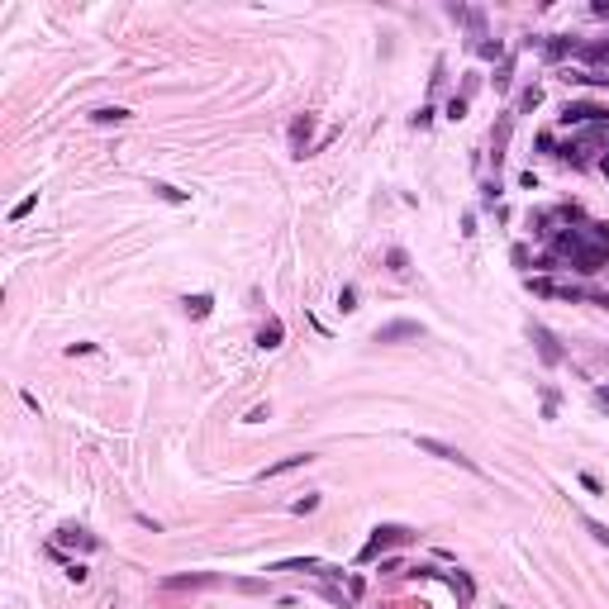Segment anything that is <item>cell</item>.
<instances>
[{
	"label": "cell",
	"instance_id": "cell-14",
	"mask_svg": "<svg viewBox=\"0 0 609 609\" xmlns=\"http://www.w3.org/2000/svg\"><path fill=\"white\" fill-rule=\"evenodd\" d=\"M538 105H543V91H538V86H529V91L519 96V110H538Z\"/></svg>",
	"mask_w": 609,
	"mask_h": 609
},
{
	"label": "cell",
	"instance_id": "cell-4",
	"mask_svg": "<svg viewBox=\"0 0 609 609\" xmlns=\"http://www.w3.org/2000/svg\"><path fill=\"white\" fill-rule=\"evenodd\" d=\"M529 333H533V343H538V357H543L548 367H557V362H562V347H557V338L543 329V324H533Z\"/></svg>",
	"mask_w": 609,
	"mask_h": 609
},
{
	"label": "cell",
	"instance_id": "cell-19",
	"mask_svg": "<svg viewBox=\"0 0 609 609\" xmlns=\"http://www.w3.org/2000/svg\"><path fill=\"white\" fill-rule=\"evenodd\" d=\"M338 305H343V310H357V291H352V286H343V295H338Z\"/></svg>",
	"mask_w": 609,
	"mask_h": 609
},
{
	"label": "cell",
	"instance_id": "cell-21",
	"mask_svg": "<svg viewBox=\"0 0 609 609\" xmlns=\"http://www.w3.org/2000/svg\"><path fill=\"white\" fill-rule=\"evenodd\" d=\"M462 114H467V100L457 96V100H452V105H448V119H462Z\"/></svg>",
	"mask_w": 609,
	"mask_h": 609
},
{
	"label": "cell",
	"instance_id": "cell-6",
	"mask_svg": "<svg viewBox=\"0 0 609 609\" xmlns=\"http://www.w3.org/2000/svg\"><path fill=\"white\" fill-rule=\"evenodd\" d=\"M57 543H62V548H86V552H91V548H100V538H96V533H86V529H77V524L57 529Z\"/></svg>",
	"mask_w": 609,
	"mask_h": 609
},
{
	"label": "cell",
	"instance_id": "cell-5",
	"mask_svg": "<svg viewBox=\"0 0 609 609\" xmlns=\"http://www.w3.org/2000/svg\"><path fill=\"white\" fill-rule=\"evenodd\" d=\"M419 333H424L419 324H409V319H396V324L376 329V343H400V338H419Z\"/></svg>",
	"mask_w": 609,
	"mask_h": 609
},
{
	"label": "cell",
	"instance_id": "cell-18",
	"mask_svg": "<svg viewBox=\"0 0 609 609\" xmlns=\"http://www.w3.org/2000/svg\"><path fill=\"white\" fill-rule=\"evenodd\" d=\"M162 200H186V190H176V186H153Z\"/></svg>",
	"mask_w": 609,
	"mask_h": 609
},
{
	"label": "cell",
	"instance_id": "cell-22",
	"mask_svg": "<svg viewBox=\"0 0 609 609\" xmlns=\"http://www.w3.org/2000/svg\"><path fill=\"white\" fill-rule=\"evenodd\" d=\"M315 504H319V495H305V500H295V514H310Z\"/></svg>",
	"mask_w": 609,
	"mask_h": 609
},
{
	"label": "cell",
	"instance_id": "cell-2",
	"mask_svg": "<svg viewBox=\"0 0 609 609\" xmlns=\"http://www.w3.org/2000/svg\"><path fill=\"white\" fill-rule=\"evenodd\" d=\"M562 124H566V129H571V124H609V110L590 105V100H571V105L562 110Z\"/></svg>",
	"mask_w": 609,
	"mask_h": 609
},
{
	"label": "cell",
	"instance_id": "cell-1",
	"mask_svg": "<svg viewBox=\"0 0 609 609\" xmlns=\"http://www.w3.org/2000/svg\"><path fill=\"white\" fill-rule=\"evenodd\" d=\"M400 543H409V529H400V524H381V529L367 538V548H362V562L381 557L386 548H400Z\"/></svg>",
	"mask_w": 609,
	"mask_h": 609
},
{
	"label": "cell",
	"instance_id": "cell-7",
	"mask_svg": "<svg viewBox=\"0 0 609 609\" xmlns=\"http://www.w3.org/2000/svg\"><path fill=\"white\" fill-rule=\"evenodd\" d=\"M529 291H533V295H562V300H581V291H576V286H557V281H543V276H538V281L529 276Z\"/></svg>",
	"mask_w": 609,
	"mask_h": 609
},
{
	"label": "cell",
	"instance_id": "cell-23",
	"mask_svg": "<svg viewBox=\"0 0 609 609\" xmlns=\"http://www.w3.org/2000/svg\"><path fill=\"white\" fill-rule=\"evenodd\" d=\"M595 400H600V405H609V386H605V391H600V396H595Z\"/></svg>",
	"mask_w": 609,
	"mask_h": 609
},
{
	"label": "cell",
	"instance_id": "cell-3",
	"mask_svg": "<svg viewBox=\"0 0 609 609\" xmlns=\"http://www.w3.org/2000/svg\"><path fill=\"white\" fill-rule=\"evenodd\" d=\"M414 443H419V452H428V457H438V462H457V467L476 472V462H472V457H462L457 448H448V443H438V438H414Z\"/></svg>",
	"mask_w": 609,
	"mask_h": 609
},
{
	"label": "cell",
	"instance_id": "cell-8",
	"mask_svg": "<svg viewBox=\"0 0 609 609\" xmlns=\"http://www.w3.org/2000/svg\"><path fill=\"white\" fill-rule=\"evenodd\" d=\"M305 462H315V457H310V452H295V457H281V462H276V467H266V472H262V476H257V481L286 476V472H295V467H305Z\"/></svg>",
	"mask_w": 609,
	"mask_h": 609
},
{
	"label": "cell",
	"instance_id": "cell-13",
	"mask_svg": "<svg viewBox=\"0 0 609 609\" xmlns=\"http://www.w3.org/2000/svg\"><path fill=\"white\" fill-rule=\"evenodd\" d=\"M271 571H319V562L315 557H295V562H276Z\"/></svg>",
	"mask_w": 609,
	"mask_h": 609
},
{
	"label": "cell",
	"instance_id": "cell-17",
	"mask_svg": "<svg viewBox=\"0 0 609 609\" xmlns=\"http://www.w3.org/2000/svg\"><path fill=\"white\" fill-rule=\"evenodd\" d=\"M386 262H391V271H409V257H405L400 248H396V253H391V257H386Z\"/></svg>",
	"mask_w": 609,
	"mask_h": 609
},
{
	"label": "cell",
	"instance_id": "cell-12",
	"mask_svg": "<svg viewBox=\"0 0 609 609\" xmlns=\"http://www.w3.org/2000/svg\"><path fill=\"white\" fill-rule=\"evenodd\" d=\"M91 119H96V124H124V119H129V110H119V105H105V110H96Z\"/></svg>",
	"mask_w": 609,
	"mask_h": 609
},
{
	"label": "cell",
	"instance_id": "cell-10",
	"mask_svg": "<svg viewBox=\"0 0 609 609\" xmlns=\"http://www.w3.org/2000/svg\"><path fill=\"white\" fill-rule=\"evenodd\" d=\"M210 310H214L210 295H186V315H190V319H205Z\"/></svg>",
	"mask_w": 609,
	"mask_h": 609
},
{
	"label": "cell",
	"instance_id": "cell-15",
	"mask_svg": "<svg viewBox=\"0 0 609 609\" xmlns=\"http://www.w3.org/2000/svg\"><path fill=\"white\" fill-rule=\"evenodd\" d=\"M585 529L595 533V543H605V548H609V524H600V519H585Z\"/></svg>",
	"mask_w": 609,
	"mask_h": 609
},
{
	"label": "cell",
	"instance_id": "cell-20",
	"mask_svg": "<svg viewBox=\"0 0 609 609\" xmlns=\"http://www.w3.org/2000/svg\"><path fill=\"white\" fill-rule=\"evenodd\" d=\"M67 581H77V585L86 581V566H81V562H72V566H67Z\"/></svg>",
	"mask_w": 609,
	"mask_h": 609
},
{
	"label": "cell",
	"instance_id": "cell-16",
	"mask_svg": "<svg viewBox=\"0 0 609 609\" xmlns=\"http://www.w3.org/2000/svg\"><path fill=\"white\" fill-rule=\"evenodd\" d=\"M33 205H38V195H29V200H20V205H15V210H10V219H24V214L33 210Z\"/></svg>",
	"mask_w": 609,
	"mask_h": 609
},
{
	"label": "cell",
	"instance_id": "cell-9",
	"mask_svg": "<svg viewBox=\"0 0 609 609\" xmlns=\"http://www.w3.org/2000/svg\"><path fill=\"white\" fill-rule=\"evenodd\" d=\"M281 333H286V329H281V319H266L262 333H257V347H281Z\"/></svg>",
	"mask_w": 609,
	"mask_h": 609
},
{
	"label": "cell",
	"instance_id": "cell-24",
	"mask_svg": "<svg viewBox=\"0 0 609 609\" xmlns=\"http://www.w3.org/2000/svg\"><path fill=\"white\" fill-rule=\"evenodd\" d=\"M605 172H609V158H605Z\"/></svg>",
	"mask_w": 609,
	"mask_h": 609
},
{
	"label": "cell",
	"instance_id": "cell-11",
	"mask_svg": "<svg viewBox=\"0 0 609 609\" xmlns=\"http://www.w3.org/2000/svg\"><path fill=\"white\" fill-rule=\"evenodd\" d=\"M310 124H315L310 114H305V119H295V124H291V138H295V158H305V138H310Z\"/></svg>",
	"mask_w": 609,
	"mask_h": 609
}]
</instances>
